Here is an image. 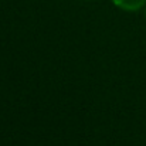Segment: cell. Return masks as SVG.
I'll use <instances>...</instances> for the list:
<instances>
[{"instance_id": "obj_1", "label": "cell", "mask_w": 146, "mask_h": 146, "mask_svg": "<svg viewBox=\"0 0 146 146\" xmlns=\"http://www.w3.org/2000/svg\"><path fill=\"white\" fill-rule=\"evenodd\" d=\"M115 6H118L122 10H128V11H136L141 7H143L146 0H112Z\"/></svg>"}]
</instances>
